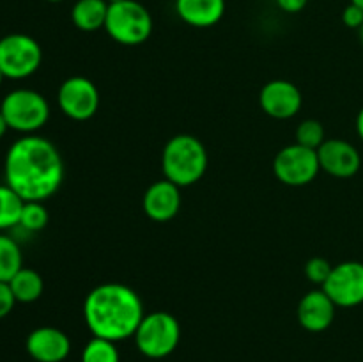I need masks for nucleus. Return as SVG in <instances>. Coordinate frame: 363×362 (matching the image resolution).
Listing matches in <instances>:
<instances>
[{"instance_id": "obj_31", "label": "nucleus", "mask_w": 363, "mask_h": 362, "mask_svg": "<svg viewBox=\"0 0 363 362\" xmlns=\"http://www.w3.org/2000/svg\"><path fill=\"white\" fill-rule=\"evenodd\" d=\"M108 4H117V2H123V0H106Z\"/></svg>"}, {"instance_id": "obj_28", "label": "nucleus", "mask_w": 363, "mask_h": 362, "mask_svg": "<svg viewBox=\"0 0 363 362\" xmlns=\"http://www.w3.org/2000/svg\"><path fill=\"white\" fill-rule=\"evenodd\" d=\"M357 133H358V137L363 141V106L357 116Z\"/></svg>"}, {"instance_id": "obj_10", "label": "nucleus", "mask_w": 363, "mask_h": 362, "mask_svg": "<svg viewBox=\"0 0 363 362\" xmlns=\"http://www.w3.org/2000/svg\"><path fill=\"white\" fill-rule=\"evenodd\" d=\"M321 290L337 307H357L363 304V263L344 261L333 266Z\"/></svg>"}, {"instance_id": "obj_16", "label": "nucleus", "mask_w": 363, "mask_h": 362, "mask_svg": "<svg viewBox=\"0 0 363 362\" xmlns=\"http://www.w3.org/2000/svg\"><path fill=\"white\" fill-rule=\"evenodd\" d=\"M176 13L191 27L209 28L225 14V0H176Z\"/></svg>"}, {"instance_id": "obj_25", "label": "nucleus", "mask_w": 363, "mask_h": 362, "mask_svg": "<svg viewBox=\"0 0 363 362\" xmlns=\"http://www.w3.org/2000/svg\"><path fill=\"white\" fill-rule=\"evenodd\" d=\"M342 21L346 27L358 28V31H360L362 25H363V9L360 6H357V4L351 2L350 6L344 7Z\"/></svg>"}, {"instance_id": "obj_12", "label": "nucleus", "mask_w": 363, "mask_h": 362, "mask_svg": "<svg viewBox=\"0 0 363 362\" xmlns=\"http://www.w3.org/2000/svg\"><path fill=\"white\" fill-rule=\"evenodd\" d=\"M318 158L321 169L333 177H351L362 167L358 149L344 138H326L318 149Z\"/></svg>"}, {"instance_id": "obj_11", "label": "nucleus", "mask_w": 363, "mask_h": 362, "mask_svg": "<svg viewBox=\"0 0 363 362\" xmlns=\"http://www.w3.org/2000/svg\"><path fill=\"white\" fill-rule=\"evenodd\" d=\"M259 103L264 114L273 119H291L303 103L301 91L289 80H272L261 89Z\"/></svg>"}, {"instance_id": "obj_18", "label": "nucleus", "mask_w": 363, "mask_h": 362, "mask_svg": "<svg viewBox=\"0 0 363 362\" xmlns=\"http://www.w3.org/2000/svg\"><path fill=\"white\" fill-rule=\"evenodd\" d=\"M9 286L16 302H21V304H30V302L39 300L43 290H45L43 277L35 270L25 268V266L9 280Z\"/></svg>"}, {"instance_id": "obj_26", "label": "nucleus", "mask_w": 363, "mask_h": 362, "mask_svg": "<svg viewBox=\"0 0 363 362\" xmlns=\"http://www.w3.org/2000/svg\"><path fill=\"white\" fill-rule=\"evenodd\" d=\"M14 304H16V298H14L13 291H11L9 283L0 280V319L6 318L13 311Z\"/></svg>"}, {"instance_id": "obj_14", "label": "nucleus", "mask_w": 363, "mask_h": 362, "mask_svg": "<svg viewBox=\"0 0 363 362\" xmlns=\"http://www.w3.org/2000/svg\"><path fill=\"white\" fill-rule=\"evenodd\" d=\"M335 309L332 298L323 290H312L301 297L298 304V322L308 332H323L335 319Z\"/></svg>"}, {"instance_id": "obj_19", "label": "nucleus", "mask_w": 363, "mask_h": 362, "mask_svg": "<svg viewBox=\"0 0 363 362\" xmlns=\"http://www.w3.org/2000/svg\"><path fill=\"white\" fill-rule=\"evenodd\" d=\"M23 268V256L16 241L0 233V280L9 283Z\"/></svg>"}, {"instance_id": "obj_9", "label": "nucleus", "mask_w": 363, "mask_h": 362, "mask_svg": "<svg viewBox=\"0 0 363 362\" xmlns=\"http://www.w3.org/2000/svg\"><path fill=\"white\" fill-rule=\"evenodd\" d=\"M57 103L64 116L73 121H87L99 109V91L92 80L85 77H69L60 84Z\"/></svg>"}, {"instance_id": "obj_3", "label": "nucleus", "mask_w": 363, "mask_h": 362, "mask_svg": "<svg viewBox=\"0 0 363 362\" xmlns=\"http://www.w3.org/2000/svg\"><path fill=\"white\" fill-rule=\"evenodd\" d=\"M208 151L197 137L179 133L170 138L162 153V170L165 180L177 187H191L208 170Z\"/></svg>"}, {"instance_id": "obj_7", "label": "nucleus", "mask_w": 363, "mask_h": 362, "mask_svg": "<svg viewBox=\"0 0 363 362\" xmlns=\"http://www.w3.org/2000/svg\"><path fill=\"white\" fill-rule=\"evenodd\" d=\"M43 50L32 35L7 34L0 38V71L11 80L28 78L39 70Z\"/></svg>"}, {"instance_id": "obj_15", "label": "nucleus", "mask_w": 363, "mask_h": 362, "mask_svg": "<svg viewBox=\"0 0 363 362\" xmlns=\"http://www.w3.org/2000/svg\"><path fill=\"white\" fill-rule=\"evenodd\" d=\"M181 209V187L169 180L152 183L144 194V212L155 222H169Z\"/></svg>"}, {"instance_id": "obj_27", "label": "nucleus", "mask_w": 363, "mask_h": 362, "mask_svg": "<svg viewBox=\"0 0 363 362\" xmlns=\"http://www.w3.org/2000/svg\"><path fill=\"white\" fill-rule=\"evenodd\" d=\"M275 2L282 11L294 14V13H300V11H303L305 7H307L308 0H275Z\"/></svg>"}, {"instance_id": "obj_1", "label": "nucleus", "mask_w": 363, "mask_h": 362, "mask_svg": "<svg viewBox=\"0 0 363 362\" xmlns=\"http://www.w3.org/2000/svg\"><path fill=\"white\" fill-rule=\"evenodd\" d=\"M6 185L23 201L52 197L64 181V162L59 149L48 138L25 135L13 142L4 160Z\"/></svg>"}, {"instance_id": "obj_13", "label": "nucleus", "mask_w": 363, "mask_h": 362, "mask_svg": "<svg viewBox=\"0 0 363 362\" xmlns=\"http://www.w3.org/2000/svg\"><path fill=\"white\" fill-rule=\"evenodd\" d=\"M28 355L38 362H62L71 351V341L60 329L39 327L27 337Z\"/></svg>"}, {"instance_id": "obj_2", "label": "nucleus", "mask_w": 363, "mask_h": 362, "mask_svg": "<svg viewBox=\"0 0 363 362\" xmlns=\"http://www.w3.org/2000/svg\"><path fill=\"white\" fill-rule=\"evenodd\" d=\"M144 316L140 295L126 284H99L84 300V318L92 336L113 343L133 337Z\"/></svg>"}, {"instance_id": "obj_32", "label": "nucleus", "mask_w": 363, "mask_h": 362, "mask_svg": "<svg viewBox=\"0 0 363 362\" xmlns=\"http://www.w3.org/2000/svg\"><path fill=\"white\" fill-rule=\"evenodd\" d=\"M4 78H6V77H4V73H2V71H0V85H2V82H4Z\"/></svg>"}, {"instance_id": "obj_34", "label": "nucleus", "mask_w": 363, "mask_h": 362, "mask_svg": "<svg viewBox=\"0 0 363 362\" xmlns=\"http://www.w3.org/2000/svg\"><path fill=\"white\" fill-rule=\"evenodd\" d=\"M46 2H53V4H57V2H64V0H46Z\"/></svg>"}, {"instance_id": "obj_23", "label": "nucleus", "mask_w": 363, "mask_h": 362, "mask_svg": "<svg viewBox=\"0 0 363 362\" xmlns=\"http://www.w3.org/2000/svg\"><path fill=\"white\" fill-rule=\"evenodd\" d=\"M325 126L318 119H305L296 128V144L318 151L325 142Z\"/></svg>"}, {"instance_id": "obj_20", "label": "nucleus", "mask_w": 363, "mask_h": 362, "mask_svg": "<svg viewBox=\"0 0 363 362\" xmlns=\"http://www.w3.org/2000/svg\"><path fill=\"white\" fill-rule=\"evenodd\" d=\"M23 204V199L9 185H0V231L11 229L20 224Z\"/></svg>"}, {"instance_id": "obj_30", "label": "nucleus", "mask_w": 363, "mask_h": 362, "mask_svg": "<svg viewBox=\"0 0 363 362\" xmlns=\"http://www.w3.org/2000/svg\"><path fill=\"white\" fill-rule=\"evenodd\" d=\"M351 2H353V4H357V6H360L362 9H363V0H351Z\"/></svg>"}, {"instance_id": "obj_5", "label": "nucleus", "mask_w": 363, "mask_h": 362, "mask_svg": "<svg viewBox=\"0 0 363 362\" xmlns=\"http://www.w3.org/2000/svg\"><path fill=\"white\" fill-rule=\"evenodd\" d=\"M9 130L34 135L50 119V105L41 92L34 89H14L0 103Z\"/></svg>"}, {"instance_id": "obj_4", "label": "nucleus", "mask_w": 363, "mask_h": 362, "mask_svg": "<svg viewBox=\"0 0 363 362\" xmlns=\"http://www.w3.org/2000/svg\"><path fill=\"white\" fill-rule=\"evenodd\" d=\"M105 31L119 45H142L152 34V16L147 7L137 0L110 4Z\"/></svg>"}, {"instance_id": "obj_33", "label": "nucleus", "mask_w": 363, "mask_h": 362, "mask_svg": "<svg viewBox=\"0 0 363 362\" xmlns=\"http://www.w3.org/2000/svg\"><path fill=\"white\" fill-rule=\"evenodd\" d=\"M360 39H362V45H363V25H362V28H360Z\"/></svg>"}, {"instance_id": "obj_8", "label": "nucleus", "mask_w": 363, "mask_h": 362, "mask_svg": "<svg viewBox=\"0 0 363 362\" xmlns=\"http://www.w3.org/2000/svg\"><path fill=\"white\" fill-rule=\"evenodd\" d=\"M321 170L318 151L301 144H291L280 149L273 160L277 180L289 187H305L312 183Z\"/></svg>"}, {"instance_id": "obj_21", "label": "nucleus", "mask_w": 363, "mask_h": 362, "mask_svg": "<svg viewBox=\"0 0 363 362\" xmlns=\"http://www.w3.org/2000/svg\"><path fill=\"white\" fill-rule=\"evenodd\" d=\"M116 343L103 337H92L82 351V362H119Z\"/></svg>"}, {"instance_id": "obj_22", "label": "nucleus", "mask_w": 363, "mask_h": 362, "mask_svg": "<svg viewBox=\"0 0 363 362\" xmlns=\"http://www.w3.org/2000/svg\"><path fill=\"white\" fill-rule=\"evenodd\" d=\"M48 220V209L45 208V204L41 201H25L18 226L30 231V233H38V231L45 229Z\"/></svg>"}, {"instance_id": "obj_6", "label": "nucleus", "mask_w": 363, "mask_h": 362, "mask_svg": "<svg viewBox=\"0 0 363 362\" xmlns=\"http://www.w3.org/2000/svg\"><path fill=\"white\" fill-rule=\"evenodd\" d=\"M133 337L142 355L149 358H165L179 344L181 325L170 312H149L142 318Z\"/></svg>"}, {"instance_id": "obj_24", "label": "nucleus", "mask_w": 363, "mask_h": 362, "mask_svg": "<svg viewBox=\"0 0 363 362\" xmlns=\"http://www.w3.org/2000/svg\"><path fill=\"white\" fill-rule=\"evenodd\" d=\"M332 268L333 266L330 265L328 259L312 258L308 259L307 265H305V275H307V279L311 280V283L323 286V284L326 283V279L330 277V273H332Z\"/></svg>"}, {"instance_id": "obj_29", "label": "nucleus", "mask_w": 363, "mask_h": 362, "mask_svg": "<svg viewBox=\"0 0 363 362\" xmlns=\"http://www.w3.org/2000/svg\"><path fill=\"white\" fill-rule=\"evenodd\" d=\"M7 130H9V126H7V121H6V117H4L2 110H0V138H2L4 135L7 133Z\"/></svg>"}, {"instance_id": "obj_17", "label": "nucleus", "mask_w": 363, "mask_h": 362, "mask_svg": "<svg viewBox=\"0 0 363 362\" xmlns=\"http://www.w3.org/2000/svg\"><path fill=\"white\" fill-rule=\"evenodd\" d=\"M110 4L106 0H77L71 9V20L78 31L96 32L105 28Z\"/></svg>"}]
</instances>
